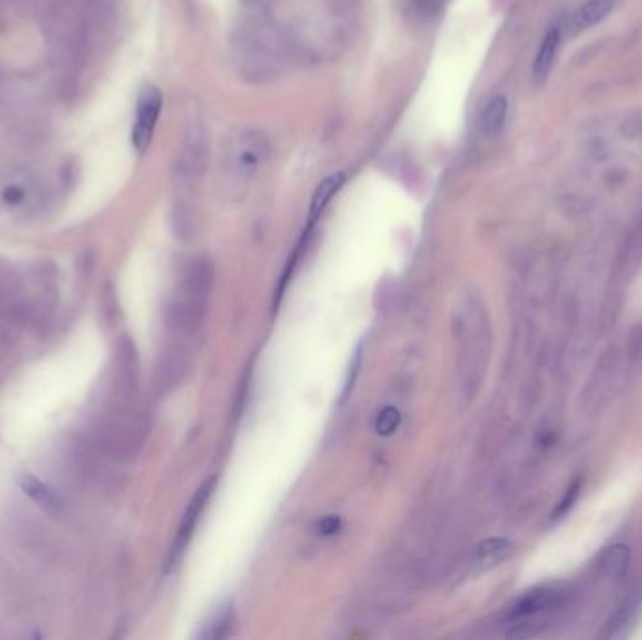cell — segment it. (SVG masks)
Here are the masks:
<instances>
[{"mask_svg":"<svg viewBox=\"0 0 642 640\" xmlns=\"http://www.w3.org/2000/svg\"><path fill=\"white\" fill-rule=\"evenodd\" d=\"M228 624H230V606H222L203 625V631L200 633V636L202 638H218V636H222V629H226Z\"/></svg>","mask_w":642,"mask_h":640,"instance_id":"5bb4252c","label":"cell"},{"mask_svg":"<svg viewBox=\"0 0 642 640\" xmlns=\"http://www.w3.org/2000/svg\"><path fill=\"white\" fill-rule=\"evenodd\" d=\"M339 518H323L320 524H318V530L321 536H332L334 532L339 530Z\"/></svg>","mask_w":642,"mask_h":640,"instance_id":"d6986e66","label":"cell"},{"mask_svg":"<svg viewBox=\"0 0 642 640\" xmlns=\"http://www.w3.org/2000/svg\"><path fill=\"white\" fill-rule=\"evenodd\" d=\"M212 488H214V479H209L192 497V502L186 507V513L183 517L181 527H179V532H177V539H175V545H173V556L181 554L186 548V545H188V541H190V537H192V534L195 530V526H198V520H200V517H202V513H203V509H205V506L209 502V497L212 494Z\"/></svg>","mask_w":642,"mask_h":640,"instance_id":"52a82bcc","label":"cell"},{"mask_svg":"<svg viewBox=\"0 0 642 640\" xmlns=\"http://www.w3.org/2000/svg\"><path fill=\"white\" fill-rule=\"evenodd\" d=\"M162 93L153 87L147 85L139 93L137 98V109H135V121H133V128H132V145L137 153H145L154 137V130L162 113Z\"/></svg>","mask_w":642,"mask_h":640,"instance_id":"5b68a950","label":"cell"},{"mask_svg":"<svg viewBox=\"0 0 642 640\" xmlns=\"http://www.w3.org/2000/svg\"><path fill=\"white\" fill-rule=\"evenodd\" d=\"M566 596L568 594L562 588H556V586H541L528 592L509 608L508 622L515 627L513 631L520 627H528V624L534 618L560 608L566 603ZM513 631H509L508 635H511Z\"/></svg>","mask_w":642,"mask_h":640,"instance_id":"277c9868","label":"cell"},{"mask_svg":"<svg viewBox=\"0 0 642 640\" xmlns=\"http://www.w3.org/2000/svg\"><path fill=\"white\" fill-rule=\"evenodd\" d=\"M23 198H25V192H23V188H19V186H8L5 192H3V200L6 202V203H10V205H15V203H19V202H23Z\"/></svg>","mask_w":642,"mask_h":640,"instance_id":"ac0fdd59","label":"cell"},{"mask_svg":"<svg viewBox=\"0 0 642 640\" xmlns=\"http://www.w3.org/2000/svg\"><path fill=\"white\" fill-rule=\"evenodd\" d=\"M214 272L205 258L193 260L184 278V288L179 300V320L184 329H198L207 312L209 293L212 288Z\"/></svg>","mask_w":642,"mask_h":640,"instance_id":"3957f363","label":"cell"},{"mask_svg":"<svg viewBox=\"0 0 642 640\" xmlns=\"http://www.w3.org/2000/svg\"><path fill=\"white\" fill-rule=\"evenodd\" d=\"M513 550L515 546L508 539H501V537L487 539L478 546V562L483 567H494L501 562H506L513 554Z\"/></svg>","mask_w":642,"mask_h":640,"instance_id":"4fadbf2b","label":"cell"},{"mask_svg":"<svg viewBox=\"0 0 642 640\" xmlns=\"http://www.w3.org/2000/svg\"><path fill=\"white\" fill-rule=\"evenodd\" d=\"M445 0H411L413 12L423 19H434L443 10Z\"/></svg>","mask_w":642,"mask_h":640,"instance_id":"2e32d148","label":"cell"},{"mask_svg":"<svg viewBox=\"0 0 642 640\" xmlns=\"http://www.w3.org/2000/svg\"><path fill=\"white\" fill-rule=\"evenodd\" d=\"M344 182H346V175H344L342 172L332 173V175H329L327 179H323V181L320 182V186L316 188L314 196H312L311 218H309V230H306V231H311V230L316 226V222L320 220V216L323 214V211L327 209V205L332 202V198L337 196L339 190L344 186Z\"/></svg>","mask_w":642,"mask_h":640,"instance_id":"30bf717a","label":"cell"},{"mask_svg":"<svg viewBox=\"0 0 642 640\" xmlns=\"http://www.w3.org/2000/svg\"><path fill=\"white\" fill-rule=\"evenodd\" d=\"M271 156L269 137L256 128L233 132L222 149L218 184L220 192L230 202L241 200L244 192Z\"/></svg>","mask_w":642,"mask_h":640,"instance_id":"7a4b0ae2","label":"cell"},{"mask_svg":"<svg viewBox=\"0 0 642 640\" xmlns=\"http://www.w3.org/2000/svg\"><path fill=\"white\" fill-rule=\"evenodd\" d=\"M560 38H562V33L558 26H550V29L547 31L541 45H539V51L536 54V61H534V68H532V75H534V81L536 83H543L552 66H554V59H556V51H558V45H560Z\"/></svg>","mask_w":642,"mask_h":640,"instance_id":"8fae6325","label":"cell"},{"mask_svg":"<svg viewBox=\"0 0 642 640\" xmlns=\"http://www.w3.org/2000/svg\"><path fill=\"white\" fill-rule=\"evenodd\" d=\"M631 564V550L626 545H612L605 548L599 558H598V571L608 578V580H618L624 578L626 573L629 571Z\"/></svg>","mask_w":642,"mask_h":640,"instance_id":"9c48e42d","label":"cell"},{"mask_svg":"<svg viewBox=\"0 0 642 640\" xmlns=\"http://www.w3.org/2000/svg\"><path fill=\"white\" fill-rule=\"evenodd\" d=\"M612 10V0H590L584 6H580L569 19L571 33L588 31L598 23H601Z\"/></svg>","mask_w":642,"mask_h":640,"instance_id":"7c38bea8","label":"cell"},{"mask_svg":"<svg viewBox=\"0 0 642 640\" xmlns=\"http://www.w3.org/2000/svg\"><path fill=\"white\" fill-rule=\"evenodd\" d=\"M508 98L504 94H496L487 100L479 113V130L485 137H496L506 126L508 121Z\"/></svg>","mask_w":642,"mask_h":640,"instance_id":"ba28073f","label":"cell"},{"mask_svg":"<svg viewBox=\"0 0 642 640\" xmlns=\"http://www.w3.org/2000/svg\"><path fill=\"white\" fill-rule=\"evenodd\" d=\"M399 421H400V415L395 408H385L380 417H378V423H376V428L380 434L383 436H389V434H393L399 427Z\"/></svg>","mask_w":642,"mask_h":640,"instance_id":"9a60e30c","label":"cell"},{"mask_svg":"<svg viewBox=\"0 0 642 640\" xmlns=\"http://www.w3.org/2000/svg\"><path fill=\"white\" fill-rule=\"evenodd\" d=\"M578 488H580V483H575L571 488H568V492H566V497L562 499V504H560V507H558L556 509V517H560V515H564L566 511H568V507H571V504L575 502V499H577V496H578Z\"/></svg>","mask_w":642,"mask_h":640,"instance_id":"e0dca14e","label":"cell"},{"mask_svg":"<svg viewBox=\"0 0 642 640\" xmlns=\"http://www.w3.org/2000/svg\"><path fill=\"white\" fill-rule=\"evenodd\" d=\"M455 335L459 342V374L462 391L469 399L481 387L490 355V323L478 295H466L455 309Z\"/></svg>","mask_w":642,"mask_h":640,"instance_id":"6da1fadb","label":"cell"},{"mask_svg":"<svg viewBox=\"0 0 642 640\" xmlns=\"http://www.w3.org/2000/svg\"><path fill=\"white\" fill-rule=\"evenodd\" d=\"M209 165V137L203 126L193 124L184 135V143L177 162V173L184 182H195L203 177Z\"/></svg>","mask_w":642,"mask_h":640,"instance_id":"8992f818","label":"cell"}]
</instances>
